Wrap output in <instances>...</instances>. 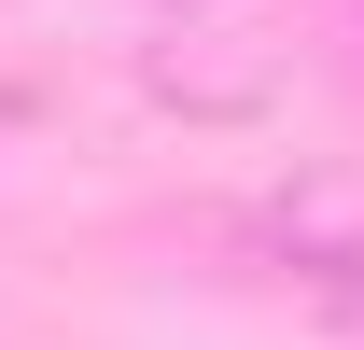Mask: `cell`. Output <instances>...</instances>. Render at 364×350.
Returning a JSON list of instances; mask_svg holds the SVG:
<instances>
[]
</instances>
